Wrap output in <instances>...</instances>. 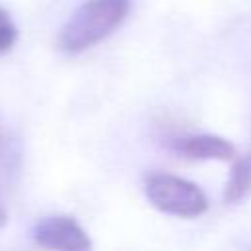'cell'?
Returning a JSON list of instances; mask_svg holds the SVG:
<instances>
[{
	"instance_id": "cell-2",
	"label": "cell",
	"mask_w": 251,
	"mask_h": 251,
	"mask_svg": "<svg viewBox=\"0 0 251 251\" xmlns=\"http://www.w3.org/2000/svg\"><path fill=\"white\" fill-rule=\"evenodd\" d=\"M145 196L161 212L176 218H198L208 210L202 188L171 173H151L145 176Z\"/></svg>"
},
{
	"instance_id": "cell-7",
	"label": "cell",
	"mask_w": 251,
	"mask_h": 251,
	"mask_svg": "<svg viewBox=\"0 0 251 251\" xmlns=\"http://www.w3.org/2000/svg\"><path fill=\"white\" fill-rule=\"evenodd\" d=\"M6 224H8V212H6V208H4V204L0 200V227H4Z\"/></svg>"
},
{
	"instance_id": "cell-6",
	"label": "cell",
	"mask_w": 251,
	"mask_h": 251,
	"mask_svg": "<svg viewBox=\"0 0 251 251\" xmlns=\"http://www.w3.org/2000/svg\"><path fill=\"white\" fill-rule=\"evenodd\" d=\"M18 39V29L6 10L0 8V53H6L14 47Z\"/></svg>"
},
{
	"instance_id": "cell-3",
	"label": "cell",
	"mask_w": 251,
	"mask_h": 251,
	"mask_svg": "<svg viewBox=\"0 0 251 251\" xmlns=\"http://www.w3.org/2000/svg\"><path fill=\"white\" fill-rule=\"evenodd\" d=\"M31 237L43 249L86 251L92 247L88 233L71 216H49L39 220L33 226Z\"/></svg>"
},
{
	"instance_id": "cell-5",
	"label": "cell",
	"mask_w": 251,
	"mask_h": 251,
	"mask_svg": "<svg viewBox=\"0 0 251 251\" xmlns=\"http://www.w3.org/2000/svg\"><path fill=\"white\" fill-rule=\"evenodd\" d=\"M251 196V145L243 157H239L231 169L229 180L224 190L226 204H237Z\"/></svg>"
},
{
	"instance_id": "cell-4",
	"label": "cell",
	"mask_w": 251,
	"mask_h": 251,
	"mask_svg": "<svg viewBox=\"0 0 251 251\" xmlns=\"http://www.w3.org/2000/svg\"><path fill=\"white\" fill-rule=\"evenodd\" d=\"M176 153L184 155L186 159H196V161H231L235 157V147L231 141L212 135V133H200V135H188L180 137L175 143Z\"/></svg>"
},
{
	"instance_id": "cell-1",
	"label": "cell",
	"mask_w": 251,
	"mask_h": 251,
	"mask_svg": "<svg viewBox=\"0 0 251 251\" xmlns=\"http://www.w3.org/2000/svg\"><path fill=\"white\" fill-rule=\"evenodd\" d=\"M129 12V0H86L63 25L59 47L76 55L82 53L122 25Z\"/></svg>"
}]
</instances>
